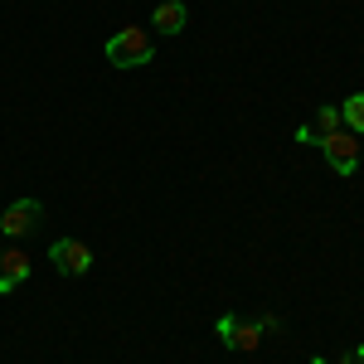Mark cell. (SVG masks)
<instances>
[{"instance_id": "6da1fadb", "label": "cell", "mask_w": 364, "mask_h": 364, "mask_svg": "<svg viewBox=\"0 0 364 364\" xmlns=\"http://www.w3.org/2000/svg\"><path fill=\"white\" fill-rule=\"evenodd\" d=\"M151 58H156L151 29L127 25V29H117L112 39H107V63H112V68H146Z\"/></svg>"}, {"instance_id": "7a4b0ae2", "label": "cell", "mask_w": 364, "mask_h": 364, "mask_svg": "<svg viewBox=\"0 0 364 364\" xmlns=\"http://www.w3.org/2000/svg\"><path fill=\"white\" fill-rule=\"evenodd\" d=\"M267 331H277V316H257V321H238V316H219V340L238 355H252Z\"/></svg>"}, {"instance_id": "3957f363", "label": "cell", "mask_w": 364, "mask_h": 364, "mask_svg": "<svg viewBox=\"0 0 364 364\" xmlns=\"http://www.w3.org/2000/svg\"><path fill=\"white\" fill-rule=\"evenodd\" d=\"M321 151H326V161H331V170L336 175H355L360 170V141H355V132H331V136H321L316 141Z\"/></svg>"}, {"instance_id": "277c9868", "label": "cell", "mask_w": 364, "mask_h": 364, "mask_svg": "<svg viewBox=\"0 0 364 364\" xmlns=\"http://www.w3.org/2000/svg\"><path fill=\"white\" fill-rule=\"evenodd\" d=\"M39 219H44V204H39V199H15V204L0 214V233H5V238H25V233L39 228Z\"/></svg>"}, {"instance_id": "5b68a950", "label": "cell", "mask_w": 364, "mask_h": 364, "mask_svg": "<svg viewBox=\"0 0 364 364\" xmlns=\"http://www.w3.org/2000/svg\"><path fill=\"white\" fill-rule=\"evenodd\" d=\"M49 262H54L63 277H83V272H92V252H87V243H78V238H58L54 248H49Z\"/></svg>"}, {"instance_id": "8992f818", "label": "cell", "mask_w": 364, "mask_h": 364, "mask_svg": "<svg viewBox=\"0 0 364 364\" xmlns=\"http://www.w3.org/2000/svg\"><path fill=\"white\" fill-rule=\"evenodd\" d=\"M25 277H29V257L20 248H5V252H0V296L15 291Z\"/></svg>"}, {"instance_id": "52a82bcc", "label": "cell", "mask_w": 364, "mask_h": 364, "mask_svg": "<svg viewBox=\"0 0 364 364\" xmlns=\"http://www.w3.org/2000/svg\"><path fill=\"white\" fill-rule=\"evenodd\" d=\"M151 25L161 29V34H180V29L190 25V5L185 0H161L156 15H151Z\"/></svg>"}, {"instance_id": "ba28073f", "label": "cell", "mask_w": 364, "mask_h": 364, "mask_svg": "<svg viewBox=\"0 0 364 364\" xmlns=\"http://www.w3.org/2000/svg\"><path fill=\"white\" fill-rule=\"evenodd\" d=\"M345 132H364V92H350V102H340Z\"/></svg>"}, {"instance_id": "9c48e42d", "label": "cell", "mask_w": 364, "mask_h": 364, "mask_svg": "<svg viewBox=\"0 0 364 364\" xmlns=\"http://www.w3.org/2000/svg\"><path fill=\"white\" fill-rule=\"evenodd\" d=\"M345 122H340V107H316V132H311V146L321 136H331V132H340Z\"/></svg>"}, {"instance_id": "30bf717a", "label": "cell", "mask_w": 364, "mask_h": 364, "mask_svg": "<svg viewBox=\"0 0 364 364\" xmlns=\"http://www.w3.org/2000/svg\"><path fill=\"white\" fill-rule=\"evenodd\" d=\"M326 364H355V355H336V360H326Z\"/></svg>"}, {"instance_id": "8fae6325", "label": "cell", "mask_w": 364, "mask_h": 364, "mask_svg": "<svg viewBox=\"0 0 364 364\" xmlns=\"http://www.w3.org/2000/svg\"><path fill=\"white\" fill-rule=\"evenodd\" d=\"M355 364H364V345H360V350H355Z\"/></svg>"}]
</instances>
